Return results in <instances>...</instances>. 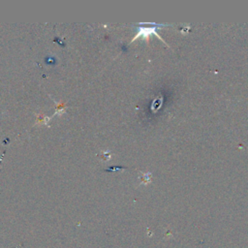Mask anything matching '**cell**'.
Wrapping results in <instances>:
<instances>
[{
  "label": "cell",
  "mask_w": 248,
  "mask_h": 248,
  "mask_svg": "<svg viewBox=\"0 0 248 248\" xmlns=\"http://www.w3.org/2000/svg\"><path fill=\"white\" fill-rule=\"evenodd\" d=\"M164 26H169V24H157V23H155L153 26H140L139 28H138V33L135 35V37L132 39V42L133 41H135V40H137L138 38H140V37H143L147 42H148V38H149V36L151 35V34H154V35H156L163 43H165L166 45H167V43L162 39V37L157 33V29L158 28H160V27H164ZM167 46H169L168 45H167Z\"/></svg>",
  "instance_id": "obj_1"
}]
</instances>
